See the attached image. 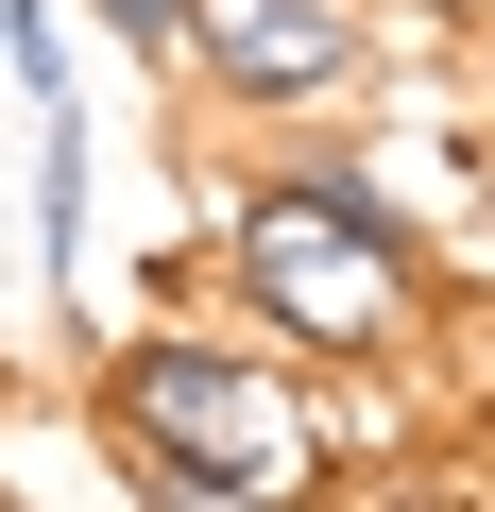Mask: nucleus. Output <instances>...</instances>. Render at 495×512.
<instances>
[{
    "instance_id": "obj_6",
    "label": "nucleus",
    "mask_w": 495,
    "mask_h": 512,
    "mask_svg": "<svg viewBox=\"0 0 495 512\" xmlns=\"http://www.w3.org/2000/svg\"><path fill=\"white\" fill-rule=\"evenodd\" d=\"M410 18H495V0H410Z\"/></svg>"
},
{
    "instance_id": "obj_1",
    "label": "nucleus",
    "mask_w": 495,
    "mask_h": 512,
    "mask_svg": "<svg viewBox=\"0 0 495 512\" xmlns=\"http://www.w3.org/2000/svg\"><path fill=\"white\" fill-rule=\"evenodd\" d=\"M222 291L257 308L274 359H410L427 342V239L393 222V188L359 154H274V171H239L222 205Z\"/></svg>"
},
{
    "instance_id": "obj_3",
    "label": "nucleus",
    "mask_w": 495,
    "mask_h": 512,
    "mask_svg": "<svg viewBox=\"0 0 495 512\" xmlns=\"http://www.w3.org/2000/svg\"><path fill=\"white\" fill-rule=\"evenodd\" d=\"M359 0H188V52H171V103H222V120H308L359 86Z\"/></svg>"
},
{
    "instance_id": "obj_4",
    "label": "nucleus",
    "mask_w": 495,
    "mask_h": 512,
    "mask_svg": "<svg viewBox=\"0 0 495 512\" xmlns=\"http://www.w3.org/2000/svg\"><path fill=\"white\" fill-rule=\"evenodd\" d=\"M35 256H52V291H69V256H86V86L35 103Z\"/></svg>"
},
{
    "instance_id": "obj_5",
    "label": "nucleus",
    "mask_w": 495,
    "mask_h": 512,
    "mask_svg": "<svg viewBox=\"0 0 495 512\" xmlns=\"http://www.w3.org/2000/svg\"><path fill=\"white\" fill-rule=\"evenodd\" d=\"M69 18H86V35H120L137 69H171V52H188V0H69Z\"/></svg>"
},
{
    "instance_id": "obj_2",
    "label": "nucleus",
    "mask_w": 495,
    "mask_h": 512,
    "mask_svg": "<svg viewBox=\"0 0 495 512\" xmlns=\"http://www.w3.org/2000/svg\"><path fill=\"white\" fill-rule=\"evenodd\" d=\"M103 444H120L137 495H188V512H257V495H308L342 461V427H325V393L291 359L188 342V325L103 359Z\"/></svg>"
}]
</instances>
